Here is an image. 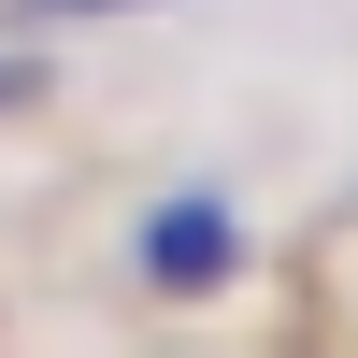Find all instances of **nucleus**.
Segmentation results:
<instances>
[{
    "instance_id": "1",
    "label": "nucleus",
    "mask_w": 358,
    "mask_h": 358,
    "mask_svg": "<svg viewBox=\"0 0 358 358\" xmlns=\"http://www.w3.org/2000/svg\"><path fill=\"white\" fill-rule=\"evenodd\" d=\"M143 273H158L172 301H215V287L244 273V229H229V201H215V187L158 201V215H143Z\"/></svg>"
},
{
    "instance_id": "2",
    "label": "nucleus",
    "mask_w": 358,
    "mask_h": 358,
    "mask_svg": "<svg viewBox=\"0 0 358 358\" xmlns=\"http://www.w3.org/2000/svg\"><path fill=\"white\" fill-rule=\"evenodd\" d=\"M72 15H129V0H29V29H72Z\"/></svg>"
},
{
    "instance_id": "3",
    "label": "nucleus",
    "mask_w": 358,
    "mask_h": 358,
    "mask_svg": "<svg viewBox=\"0 0 358 358\" xmlns=\"http://www.w3.org/2000/svg\"><path fill=\"white\" fill-rule=\"evenodd\" d=\"M29 86H43V57H0V115H15V101H29Z\"/></svg>"
}]
</instances>
